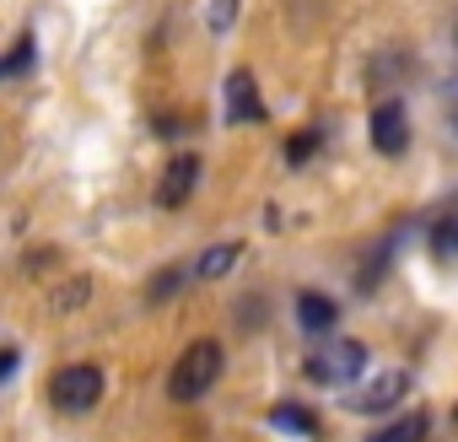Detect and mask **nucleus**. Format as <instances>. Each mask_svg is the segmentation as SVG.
I'll return each instance as SVG.
<instances>
[{
	"mask_svg": "<svg viewBox=\"0 0 458 442\" xmlns=\"http://www.w3.org/2000/svg\"><path fill=\"white\" fill-rule=\"evenodd\" d=\"M410 372L404 367H383L377 378H367L361 388H351V399H345V410H356V415H388L394 404H404V394H410Z\"/></svg>",
	"mask_w": 458,
	"mask_h": 442,
	"instance_id": "nucleus-4",
	"label": "nucleus"
},
{
	"mask_svg": "<svg viewBox=\"0 0 458 442\" xmlns=\"http://www.w3.org/2000/svg\"><path fill=\"white\" fill-rule=\"evenodd\" d=\"M226 119H233V124H259V119H265L259 87H254L249 71H233V76H226Z\"/></svg>",
	"mask_w": 458,
	"mask_h": 442,
	"instance_id": "nucleus-7",
	"label": "nucleus"
},
{
	"mask_svg": "<svg viewBox=\"0 0 458 442\" xmlns=\"http://www.w3.org/2000/svg\"><path fill=\"white\" fill-rule=\"evenodd\" d=\"M447 210H458V194H453V200H447Z\"/></svg>",
	"mask_w": 458,
	"mask_h": 442,
	"instance_id": "nucleus-19",
	"label": "nucleus"
},
{
	"mask_svg": "<svg viewBox=\"0 0 458 442\" xmlns=\"http://www.w3.org/2000/svg\"><path fill=\"white\" fill-rule=\"evenodd\" d=\"M238 22V0H210V33H233Z\"/></svg>",
	"mask_w": 458,
	"mask_h": 442,
	"instance_id": "nucleus-16",
	"label": "nucleus"
},
{
	"mask_svg": "<svg viewBox=\"0 0 458 442\" xmlns=\"http://www.w3.org/2000/svg\"><path fill=\"white\" fill-rule=\"evenodd\" d=\"M98 399H103V372L92 361H71L49 378V404L60 415H87Z\"/></svg>",
	"mask_w": 458,
	"mask_h": 442,
	"instance_id": "nucleus-3",
	"label": "nucleus"
},
{
	"mask_svg": "<svg viewBox=\"0 0 458 442\" xmlns=\"http://www.w3.org/2000/svg\"><path fill=\"white\" fill-rule=\"evenodd\" d=\"M297 324H302L308 335H329V329L340 324V302L324 297V292H302V297H297Z\"/></svg>",
	"mask_w": 458,
	"mask_h": 442,
	"instance_id": "nucleus-8",
	"label": "nucleus"
},
{
	"mask_svg": "<svg viewBox=\"0 0 458 442\" xmlns=\"http://www.w3.org/2000/svg\"><path fill=\"white\" fill-rule=\"evenodd\" d=\"M194 189H199V157H194V151H178V157L167 162V173H162L157 205L178 210V205H189V194H194Z\"/></svg>",
	"mask_w": 458,
	"mask_h": 442,
	"instance_id": "nucleus-6",
	"label": "nucleus"
},
{
	"mask_svg": "<svg viewBox=\"0 0 458 442\" xmlns=\"http://www.w3.org/2000/svg\"><path fill=\"white\" fill-rule=\"evenodd\" d=\"M87 292H92V281H87V276L65 281V286L55 292V313H65V308H81V302H87Z\"/></svg>",
	"mask_w": 458,
	"mask_h": 442,
	"instance_id": "nucleus-14",
	"label": "nucleus"
},
{
	"mask_svg": "<svg viewBox=\"0 0 458 442\" xmlns=\"http://www.w3.org/2000/svg\"><path fill=\"white\" fill-rule=\"evenodd\" d=\"M372 151L377 157H404L410 151V114H404V103L399 98H383L377 108H372Z\"/></svg>",
	"mask_w": 458,
	"mask_h": 442,
	"instance_id": "nucleus-5",
	"label": "nucleus"
},
{
	"mask_svg": "<svg viewBox=\"0 0 458 442\" xmlns=\"http://www.w3.org/2000/svg\"><path fill=\"white\" fill-rule=\"evenodd\" d=\"M453 421H458V410H453Z\"/></svg>",
	"mask_w": 458,
	"mask_h": 442,
	"instance_id": "nucleus-20",
	"label": "nucleus"
},
{
	"mask_svg": "<svg viewBox=\"0 0 458 442\" xmlns=\"http://www.w3.org/2000/svg\"><path fill=\"white\" fill-rule=\"evenodd\" d=\"M453 124H458V114H453Z\"/></svg>",
	"mask_w": 458,
	"mask_h": 442,
	"instance_id": "nucleus-21",
	"label": "nucleus"
},
{
	"mask_svg": "<svg viewBox=\"0 0 458 442\" xmlns=\"http://www.w3.org/2000/svg\"><path fill=\"white\" fill-rule=\"evenodd\" d=\"M426 243H431V254H437V259H458V210H442V216H431Z\"/></svg>",
	"mask_w": 458,
	"mask_h": 442,
	"instance_id": "nucleus-12",
	"label": "nucleus"
},
{
	"mask_svg": "<svg viewBox=\"0 0 458 442\" xmlns=\"http://www.w3.org/2000/svg\"><path fill=\"white\" fill-rule=\"evenodd\" d=\"M453 38H458V28H453Z\"/></svg>",
	"mask_w": 458,
	"mask_h": 442,
	"instance_id": "nucleus-22",
	"label": "nucleus"
},
{
	"mask_svg": "<svg viewBox=\"0 0 458 442\" xmlns=\"http://www.w3.org/2000/svg\"><path fill=\"white\" fill-rule=\"evenodd\" d=\"M270 426L286 431V437H318V415H313L308 404H297V399H281V404L270 410Z\"/></svg>",
	"mask_w": 458,
	"mask_h": 442,
	"instance_id": "nucleus-10",
	"label": "nucleus"
},
{
	"mask_svg": "<svg viewBox=\"0 0 458 442\" xmlns=\"http://www.w3.org/2000/svg\"><path fill=\"white\" fill-rule=\"evenodd\" d=\"M238 259H243V243H216V249H205V254L194 259V276H199V281H221Z\"/></svg>",
	"mask_w": 458,
	"mask_h": 442,
	"instance_id": "nucleus-11",
	"label": "nucleus"
},
{
	"mask_svg": "<svg viewBox=\"0 0 458 442\" xmlns=\"http://www.w3.org/2000/svg\"><path fill=\"white\" fill-rule=\"evenodd\" d=\"M17 361H22V356H17V351H12V345H0V383H6V378H12V372H17Z\"/></svg>",
	"mask_w": 458,
	"mask_h": 442,
	"instance_id": "nucleus-18",
	"label": "nucleus"
},
{
	"mask_svg": "<svg viewBox=\"0 0 458 442\" xmlns=\"http://www.w3.org/2000/svg\"><path fill=\"white\" fill-rule=\"evenodd\" d=\"M0 71H6V76H22V71H33V38H22L6 60H0Z\"/></svg>",
	"mask_w": 458,
	"mask_h": 442,
	"instance_id": "nucleus-17",
	"label": "nucleus"
},
{
	"mask_svg": "<svg viewBox=\"0 0 458 442\" xmlns=\"http://www.w3.org/2000/svg\"><path fill=\"white\" fill-rule=\"evenodd\" d=\"M183 281H189V270H183V265H167V270H162V276L146 286V297H151V302H167V297H173Z\"/></svg>",
	"mask_w": 458,
	"mask_h": 442,
	"instance_id": "nucleus-13",
	"label": "nucleus"
},
{
	"mask_svg": "<svg viewBox=\"0 0 458 442\" xmlns=\"http://www.w3.org/2000/svg\"><path fill=\"white\" fill-rule=\"evenodd\" d=\"M216 378H221V345H216V340H194V345H183V356L173 361L167 394H173L178 404H194V399L210 394Z\"/></svg>",
	"mask_w": 458,
	"mask_h": 442,
	"instance_id": "nucleus-1",
	"label": "nucleus"
},
{
	"mask_svg": "<svg viewBox=\"0 0 458 442\" xmlns=\"http://www.w3.org/2000/svg\"><path fill=\"white\" fill-rule=\"evenodd\" d=\"M302 372H308L313 383H324V388H351V383L367 372V345H361V340H329L324 351H313V356L302 361Z\"/></svg>",
	"mask_w": 458,
	"mask_h": 442,
	"instance_id": "nucleus-2",
	"label": "nucleus"
},
{
	"mask_svg": "<svg viewBox=\"0 0 458 442\" xmlns=\"http://www.w3.org/2000/svg\"><path fill=\"white\" fill-rule=\"evenodd\" d=\"M426 431H431V415H426V410H404V415H394L388 426H377L367 442H426Z\"/></svg>",
	"mask_w": 458,
	"mask_h": 442,
	"instance_id": "nucleus-9",
	"label": "nucleus"
},
{
	"mask_svg": "<svg viewBox=\"0 0 458 442\" xmlns=\"http://www.w3.org/2000/svg\"><path fill=\"white\" fill-rule=\"evenodd\" d=\"M313 151H318V130H302V135H292V140H286V162H292V167H297V162H308Z\"/></svg>",
	"mask_w": 458,
	"mask_h": 442,
	"instance_id": "nucleus-15",
	"label": "nucleus"
}]
</instances>
